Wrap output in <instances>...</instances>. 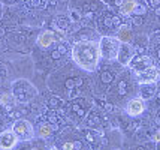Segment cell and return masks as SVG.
I'll return each mask as SVG.
<instances>
[{
  "instance_id": "obj_10",
  "label": "cell",
  "mask_w": 160,
  "mask_h": 150,
  "mask_svg": "<svg viewBox=\"0 0 160 150\" xmlns=\"http://www.w3.org/2000/svg\"><path fill=\"white\" fill-rule=\"evenodd\" d=\"M135 8H136V3L132 2V0H129V2H124V3L121 5V11H123V14L129 15L135 11Z\"/></svg>"
},
{
  "instance_id": "obj_9",
  "label": "cell",
  "mask_w": 160,
  "mask_h": 150,
  "mask_svg": "<svg viewBox=\"0 0 160 150\" xmlns=\"http://www.w3.org/2000/svg\"><path fill=\"white\" fill-rule=\"evenodd\" d=\"M151 65V60L150 57H147V56H138V57H135L130 60V66H132L133 69H139V68H148Z\"/></svg>"
},
{
  "instance_id": "obj_4",
  "label": "cell",
  "mask_w": 160,
  "mask_h": 150,
  "mask_svg": "<svg viewBox=\"0 0 160 150\" xmlns=\"http://www.w3.org/2000/svg\"><path fill=\"white\" fill-rule=\"evenodd\" d=\"M12 131L20 140H30L33 137V128L27 120H17L12 126Z\"/></svg>"
},
{
  "instance_id": "obj_15",
  "label": "cell",
  "mask_w": 160,
  "mask_h": 150,
  "mask_svg": "<svg viewBox=\"0 0 160 150\" xmlns=\"http://www.w3.org/2000/svg\"><path fill=\"white\" fill-rule=\"evenodd\" d=\"M111 80H112L111 74H103V81H111Z\"/></svg>"
},
{
  "instance_id": "obj_17",
  "label": "cell",
  "mask_w": 160,
  "mask_h": 150,
  "mask_svg": "<svg viewBox=\"0 0 160 150\" xmlns=\"http://www.w3.org/2000/svg\"><path fill=\"white\" fill-rule=\"evenodd\" d=\"M124 86H126L124 83H120V92L121 93H124Z\"/></svg>"
},
{
  "instance_id": "obj_7",
  "label": "cell",
  "mask_w": 160,
  "mask_h": 150,
  "mask_svg": "<svg viewBox=\"0 0 160 150\" xmlns=\"http://www.w3.org/2000/svg\"><path fill=\"white\" fill-rule=\"evenodd\" d=\"M63 35H60V33H54V32H49V30H47V32H43L39 38H38V44L41 45V47H49V44L56 42V41H58L60 38H62Z\"/></svg>"
},
{
  "instance_id": "obj_12",
  "label": "cell",
  "mask_w": 160,
  "mask_h": 150,
  "mask_svg": "<svg viewBox=\"0 0 160 150\" xmlns=\"http://www.w3.org/2000/svg\"><path fill=\"white\" fill-rule=\"evenodd\" d=\"M49 134H51L49 125H41V126H39V135L41 137H48Z\"/></svg>"
},
{
  "instance_id": "obj_13",
  "label": "cell",
  "mask_w": 160,
  "mask_h": 150,
  "mask_svg": "<svg viewBox=\"0 0 160 150\" xmlns=\"http://www.w3.org/2000/svg\"><path fill=\"white\" fill-rule=\"evenodd\" d=\"M9 99H11V96H9V95H3V96H0V104L9 107Z\"/></svg>"
},
{
  "instance_id": "obj_8",
  "label": "cell",
  "mask_w": 160,
  "mask_h": 150,
  "mask_svg": "<svg viewBox=\"0 0 160 150\" xmlns=\"http://www.w3.org/2000/svg\"><path fill=\"white\" fill-rule=\"evenodd\" d=\"M144 108H145V105H144L142 99L136 98V99H132L127 104V113L130 116H139L144 111Z\"/></svg>"
},
{
  "instance_id": "obj_19",
  "label": "cell",
  "mask_w": 160,
  "mask_h": 150,
  "mask_svg": "<svg viewBox=\"0 0 160 150\" xmlns=\"http://www.w3.org/2000/svg\"><path fill=\"white\" fill-rule=\"evenodd\" d=\"M41 3V0H33V6H38Z\"/></svg>"
},
{
  "instance_id": "obj_1",
  "label": "cell",
  "mask_w": 160,
  "mask_h": 150,
  "mask_svg": "<svg viewBox=\"0 0 160 150\" xmlns=\"http://www.w3.org/2000/svg\"><path fill=\"white\" fill-rule=\"evenodd\" d=\"M72 57L75 63L85 71H94L100 60V48L94 41H81L73 45Z\"/></svg>"
},
{
  "instance_id": "obj_20",
  "label": "cell",
  "mask_w": 160,
  "mask_h": 150,
  "mask_svg": "<svg viewBox=\"0 0 160 150\" xmlns=\"http://www.w3.org/2000/svg\"><path fill=\"white\" fill-rule=\"evenodd\" d=\"M156 141L160 143V132H157V135H156Z\"/></svg>"
},
{
  "instance_id": "obj_18",
  "label": "cell",
  "mask_w": 160,
  "mask_h": 150,
  "mask_svg": "<svg viewBox=\"0 0 160 150\" xmlns=\"http://www.w3.org/2000/svg\"><path fill=\"white\" fill-rule=\"evenodd\" d=\"M58 51H60V53H64V51H66V47H63V45H60V48H58Z\"/></svg>"
},
{
  "instance_id": "obj_5",
  "label": "cell",
  "mask_w": 160,
  "mask_h": 150,
  "mask_svg": "<svg viewBox=\"0 0 160 150\" xmlns=\"http://www.w3.org/2000/svg\"><path fill=\"white\" fill-rule=\"evenodd\" d=\"M159 78V71L153 68V66H148L142 71H138V80L142 84H147V83H153L154 80Z\"/></svg>"
},
{
  "instance_id": "obj_16",
  "label": "cell",
  "mask_w": 160,
  "mask_h": 150,
  "mask_svg": "<svg viewBox=\"0 0 160 150\" xmlns=\"http://www.w3.org/2000/svg\"><path fill=\"white\" fill-rule=\"evenodd\" d=\"M52 57H54V59H58V57H60V51H58V50L54 51V53H52Z\"/></svg>"
},
{
  "instance_id": "obj_2",
  "label": "cell",
  "mask_w": 160,
  "mask_h": 150,
  "mask_svg": "<svg viewBox=\"0 0 160 150\" xmlns=\"http://www.w3.org/2000/svg\"><path fill=\"white\" fill-rule=\"evenodd\" d=\"M99 48H100V56L105 59H117L121 50V41L117 38H108L103 36L99 42Z\"/></svg>"
},
{
  "instance_id": "obj_6",
  "label": "cell",
  "mask_w": 160,
  "mask_h": 150,
  "mask_svg": "<svg viewBox=\"0 0 160 150\" xmlns=\"http://www.w3.org/2000/svg\"><path fill=\"white\" fill-rule=\"evenodd\" d=\"M18 141V137L14 131H5L0 134V149H12Z\"/></svg>"
},
{
  "instance_id": "obj_11",
  "label": "cell",
  "mask_w": 160,
  "mask_h": 150,
  "mask_svg": "<svg viewBox=\"0 0 160 150\" xmlns=\"http://www.w3.org/2000/svg\"><path fill=\"white\" fill-rule=\"evenodd\" d=\"M129 38H130V32L127 30L126 26H123L121 30H120V33H118V39L120 41H123V42H127V41H129Z\"/></svg>"
},
{
  "instance_id": "obj_21",
  "label": "cell",
  "mask_w": 160,
  "mask_h": 150,
  "mask_svg": "<svg viewBox=\"0 0 160 150\" xmlns=\"http://www.w3.org/2000/svg\"><path fill=\"white\" fill-rule=\"evenodd\" d=\"M157 2H159V0H150V3H153V5H156Z\"/></svg>"
},
{
  "instance_id": "obj_14",
  "label": "cell",
  "mask_w": 160,
  "mask_h": 150,
  "mask_svg": "<svg viewBox=\"0 0 160 150\" xmlns=\"http://www.w3.org/2000/svg\"><path fill=\"white\" fill-rule=\"evenodd\" d=\"M73 147H79V144H78V143H75V144H73V143H64L62 146V149H66V150L73 149Z\"/></svg>"
},
{
  "instance_id": "obj_3",
  "label": "cell",
  "mask_w": 160,
  "mask_h": 150,
  "mask_svg": "<svg viewBox=\"0 0 160 150\" xmlns=\"http://www.w3.org/2000/svg\"><path fill=\"white\" fill-rule=\"evenodd\" d=\"M36 95L35 87L32 84H28L27 81L24 80H20L14 84V96L20 102H28L30 99H33Z\"/></svg>"
}]
</instances>
